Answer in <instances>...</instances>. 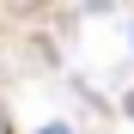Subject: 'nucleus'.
Here are the masks:
<instances>
[{"label": "nucleus", "instance_id": "nucleus-1", "mask_svg": "<svg viewBox=\"0 0 134 134\" xmlns=\"http://www.w3.org/2000/svg\"><path fill=\"white\" fill-rule=\"evenodd\" d=\"M37 134H73V128H67V122H49V128H37Z\"/></svg>", "mask_w": 134, "mask_h": 134}, {"label": "nucleus", "instance_id": "nucleus-3", "mask_svg": "<svg viewBox=\"0 0 134 134\" xmlns=\"http://www.w3.org/2000/svg\"><path fill=\"white\" fill-rule=\"evenodd\" d=\"M122 110H128V116H134V92H128V98H122Z\"/></svg>", "mask_w": 134, "mask_h": 134}, {"label": "nucleus", "instance_id": "nucleus-2", "mask_svg": "<svg viewBox=\"0 0 134 134\" xmlns=\"http://www.w3.org/2000/svg\"><path fill=\"white\" fill-rule=\"evenodd\" d=\"M0 134H12V122H6V104H0Z\"/></svg>", "mask_w": 134, "mask_h": 134}]
</instances>
